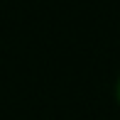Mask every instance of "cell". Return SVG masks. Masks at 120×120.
I'll list each match as a JSON object with an SVG mask.
<instances>
[{"label":"cell","mask_w":120,"mask_h":120,"mask_svg":"<svg viewBox=\"0 0 120 120\" xmlns=\"http://www.w3.org/2000/svg\"><path fill=\"white\" fill-rule=\"evenodd\" d=\"M115 96H118V103H120V79H118V86H115Z\"/></svg>","instance_id":"obj_1"}]
</instances>
